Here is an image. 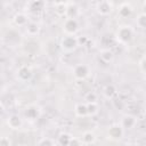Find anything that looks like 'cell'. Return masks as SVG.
<instances>
[{"mask_svg":"<svg viewBox=\"0 0 146 146\" xmlns=\"http://www.w3.org/2000/svg\"><path fill=\"white\" fill-rule=\"evenodd\" d=\"M64 30L67 33H74L78 30V22L74 18H67L64 24Z\"/></svg>","mask_w":146,"mask_h":146,"instance_id":"1","label":"cell"},{"mask_svg":"<svg viewBox=\"0 0 146 146\" xmlns=\"http://www.w3.org/2000/svg\"><path fill=\"white\" fill-rule=\"evenodd\" d=\"M131 35H132V32L129 27L124 26V27H121L117 32V36L121 41H129L131 39Z\"/></svg>","mask_w":146,"mask_h":146,"instance_id":"2","label":"cell"},{"mask_svg":"<svg viewBox=\"0 0 146 146\" xmlns=\"http://www.w3.org/2000/svg\"><path fill=\"white\" fill-rule=\"evenodd\" d=\"M76 44H78V40L74 39L73 36H66V38L62 41V46H63V48H65L66 50L73 49Z\"/></svg>","mask_w":146,"mask_h":146,"instance_id":"3","label":"cell"},{"mask_svg":"<svg viewBox=\"0 0 146 146\" xmlns=\"http://www.w3.org/2000/svg\"><path fill=\"white\" fill-rule=\"evenodd\" d=\"M98 11L100 14H108L111 11V3L108 1H102L98 3Z\"/></svg>","mask_w":146,"mask_h":146,"instance_id":"4","label":"cell"},{"mask_svg":"<svg viewBox=\"0 0 146 146\" xmlns=\"http://www.w3.org/2000/svg\"><path fill=\"white\" fill-rule=\"evenodd\" d=\"M87 73H88V68H87V66H84V65H79V66L75 68V76L79 78V79L86 78Z\"/></svg>","mask_w":146,"mask_h":146,"instance_id":"5","label":"cell"},{"mask_svg":"<svg viewBox=\"0 0 146 146\" xmlns=\"http://www.w3.org/2000/svg\"><path fill=\"white\" fill-rule=\"evenodd\" d=\"M8 124H9L11 128L16 129V128H18V127L21 125V120H19V117H18L17 115H13V116L9 117V120H8Z\"/></svg>","mask_w":146,"mask_h":146,"instance_id":"6","label":"cell"},{"mask_svg":"<svg viewBox=\"0 0 146 146\" xmlns=\"http://www.w3.org/2000/svg\"><path fill=\"white\" fill-rule=\"evenodd\" d=\"M108 133H110L112 137H114V138H120L121 135H122V129H121L120 127H117V125H114V127H112V128L110 129Z\"/></svg>","mask_w":146,"mask_h":146,"instance_id":"7","label":"cell"},{"mask_svg":"<svg viewBox=\"0 0 146 146\" xmlns=\"http://www.w3.org/2000/svg\"><path fill=\"white\" fill-rule=\"evenodd\" d=\"M18 75H19L23 80H26L27 78L31 76V72H30V70H29L27 67H22V68L19 70V72H18Z\"/></svg>","mask_w":146,"mask_h":146,"instance_id":"8","label":"cell"},{"mask_svg":"<svg viewBox=\"0 0 146 146\" xmlns=\"http://www.w3.org/2000/svg\"><path fill=\"white\" fill-rule=\"evenodd\" d=\"M133 123H135V119H133L132 116H125V117L123 119V125H124V127L130 128V127L133 125Z\"/></svg>","mask_w":146,"mask_h":146,"instance_id":"9","label":"cell"},{"mask_svg":"<svg viewBox=\"0 0 146 146\" xmlns=\"http://www.w3.org/2000/svg\"><path fill=\"white\" fill-rule=\"evenodd\" d=\"M30 5H31V9L32 10H40L43 7V2L42 1H33Z\"/></svg>","mask_w":146,"mask_h":146,"instance_id":"10","label":"cell"},{"mask_svg":"<svg viewBox=\"0 0 146 146\" xmlns=\"http://www.w3.org/2000/svg\"><path fill=\"white\" fill-rule=\"evenodd\" d=\"M130 13H131V8L129 7V6H127V5H124V6H122L121 7V9H120V15L121 16H128V15H130Z\"/></svg>","mask_w":146,"mask_h":146,"instance_id":"11","label":"cell"},{"mask_svg":"<svg viewBox=\"0 0 146 146\" xmlns=\"http://www.w3.org/2000/svg\"><path fill=\"white\" fill-rule=\"evenodd\" d=\"M38 30H39V27H38V25H36L35 23H32V24H30V25L27 26V32H29L30 34H36Z\"/></svg>","mask_w":146,"mask_h":146,"instance_id":"12","label":"cell"},{"mask_svg":"<svg viewBox=\"0 0 146 146\" xmlns=\"http://www.w3.org/2000/svg\"><path fill=\"white\" fill-rule=\"evenodd\" d=\"M15 22H16V24H18V25H23V24L26 22V17H25L24 15H22V14H18V15H16Z\"/></svg>","mask_w":146,"mask_h":146,"instance_id":"13","label":"cell"},{"mask_svg":"<svg viewBox=\"0 0 146 146\" xmlns=\"http://www.w3.org/2000/svg\"><path fill=\"white\" fill-rule=\"evenodd\" d=\"M76 113L79 115H84L86 113H88L87 112V106L86 105H78L76 106Z\"/></svg>","mask_w":146,"mask_h":146,"instance_id":"14","label":"cell"},{"mask_svg":"<svg viewBox=\"0 0 146 146\" xmlns=\"http://www.w3.org/2000/svg\"><path fill=\"white\" fill-rule=\"evenodd\" d=\"M145 21H146V15L145 14H141L139 16V18H137V24L140 26V27H145Z\"/></svg>","mask_w":146,"mask_h":146,"instance_id":"15","label":"cell"},{"mask_svg":"<svg viewBox=\"0 0 146 146\" xmlns=\"http://www.w3.org/2000/svg\"><path fill=\"white\" fill-rule=\"evenodd\" d=\"M70 140H71V138L68 137V135H62V136L59 137V143H60L62 145H68Z\"/></svg>","mask_w":146,"mask_h":146,"instance_id":"16","label":"cell"},{"mask_svg":"<svg viewBox=\"0 0 146 146\" xmlns=\"http://www.w3.org/2000/svg\"><path fill=\"white\" fill-rule=\"evenodd\" d=\"M102 58L105 59V60H110L112 58V52L110 50H105L102 52Z\"/></svg>","mask_w":146,"mask_h":146,"instance_id":"17","label":"cell"},{"mask_svg":"<svg viewBox=\"0 0 146 146\" xmlns=\"http://www.w3.org/2000/svg\"><path fill=\"white\" fill-rule=\"evenodd\" d=\"M106 96L107 97H111L113 94H114V87L113 86H108V87H106Z\"/></svg>","mask_w":146,"mask_h":146,"instance_id":"18","label":"cell"},{"mask_svg":"<svg viewBox=\"0 0 146 146\" xmlns=\"http://www.w3.org/2000/svg\"><path fill=\"white\" fill-rule=\"evenodd\" d=\"M87 112L88 113H95L96 112V105H95V103H91L89 106H87Z\"/></svg>","mask_w":146,"mask_h":146,"instance_id":"19","label":"cell"},{"mask_svg":"<svg viewBox=\"0 0 146 146\" xmlns=\"http://www.w3.org/2000/svg\"><path fill=\"white\" fill-rule=\"evenodd\" d=\"M83 139H84L86 141L90 143V141H92V140H94V135H92V133H90V132H87V133L84 135Z\"/></svg>","mask_w":146,"mask_h":146,"instance_id":"20","label":"cell"},{"mask_svg":"<svg viewBox=\"0 0 146 146\" xmlns=\"http://www.w3.org/2000/svg\"><path fill=\"white\" fill-rule=\"evenodd\" d=\"M40 146H54V144H52L51 140H49V139H43V140L40 143Z\"/></svg>","mask_w":146,"mask_h":146,"instance_id":"21","label":"cell"},{"mask_svg":"<svg viewBox=\"0 0 146 146\" xmlns=\"http://www.w3.org/2000/svg\"><path fill=\"white\" fill-rule=\"evenodd\" d=\"M0 146H9V141L6 138H1L0 139Z\"/></svg>","mask_w":146,"mask_h":146,"instance_id":"22","label":"cell"},{"mask_svg":"<svg viewBox=\"0 0 146 146\" xmlns=\"http://www.w3.org/2000/svg\"><path fill=\"white\" fill-rule=\"evenodd\" d=\"M87 99H88L90 103H94L95 99H96V95H95V94H89L88 97H87Z\"/></svg>","mask_w":146,"mask_h":146,"instance_id":"23","label":"cell"},{"mask_svg":"<svg viewBox=\"0 0 146 146\" xmlns=\"http://www.w3.org/2000/svg\"><path fill=\"white\" fill-rule=\"evenodd\" d=\"M70 146H79V141L76 139H71L70 143H68Z\"/></svg>","mask_w":146,"mask_h":146,"instance_id":"24","label":"cell"},{"mask_svg":"<svg viewBox=\"0 0 146 146\" xmlns=\"http://www.w3.org/2000/svg\"><path fill=\"white\" fill-rule=\"evenodd\" d=\"M2 112H3V108H2V106H1V105H0V115H1V114H2Z\"/></svg>","mask_w":146,"mask_h":146,"instance_id":"25","label":"cell"}]
</instances>
